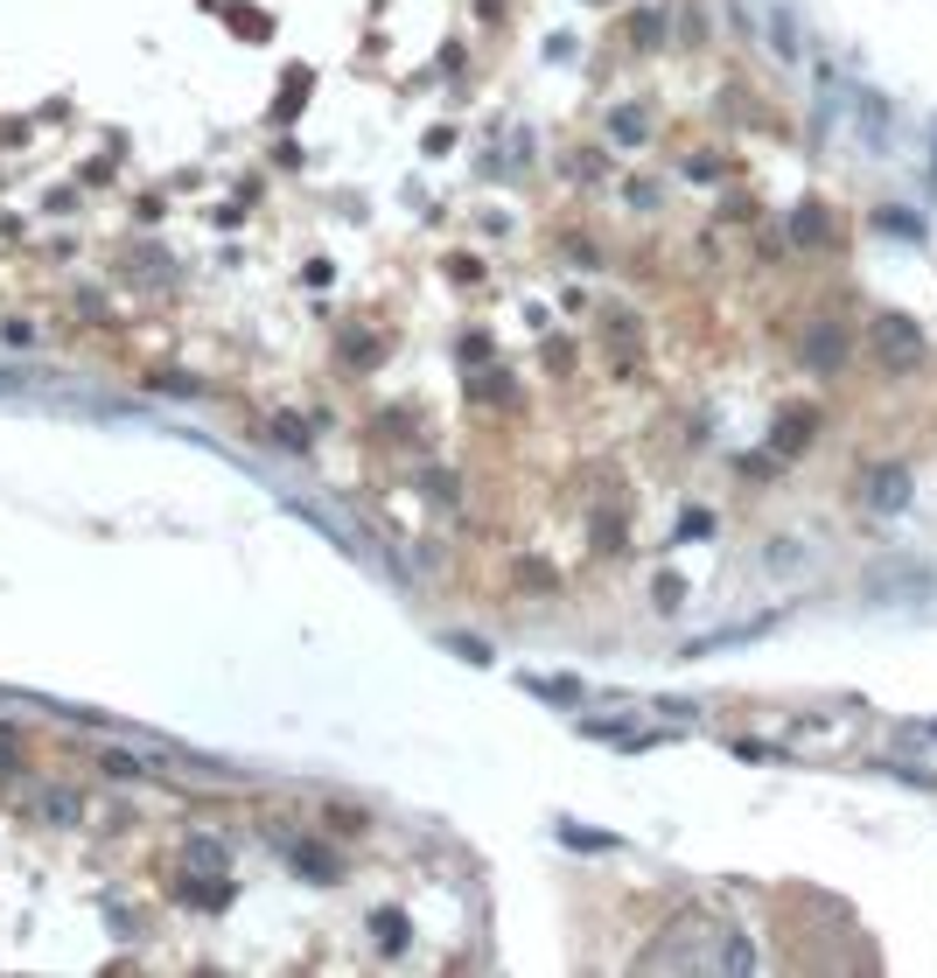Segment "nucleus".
Instances as JSON below:
<instances>
[{"label":"nucleus","instance_id":"4","mask_svg":"<svg viewBox=\"0 0 937 978\" xmlns=\"http://www.w3.org/2000/svg\"><path fill=\"white\" fill-rule=\"evenodd\" d=\"M805 357L818 363V371H839V363H847V329H839V322H818L812 342H805Z\"/></svg>","mask_w":937,"mask_h":978},{"label":"nucleus","instance_id":"5","mask_svg":"<svg viewBox=\"0 0 937 978\" xmlns=\"http://www.w3.org/2000/svg\"><path fill=\"white\" fill-rule=\"evenodd\" d=\"M868 504H874V510H903V504H910V475H903V469L868 475Z\"/></svg>","mask_w":937,"mask_h":978},{"label":"nucleus","instance_id":"2","mask_svg":"<svg viewBox=\"0 0 937 978\" xmlns=\"http://www.w3.org/2000/svg\"><path fill=\"white\" fill-rule=\"evenodd\" d=\"M595 329L609 342V357H616V371H637V322H629V308H609Z\"/></svg>","mask_w":937,"mask_h":978},{"label":"nucleus","instance_id":"1","mask_svg":"<svg viewBox=\"0 0 937 978\" xmlns=\"http://www.w3.org/2000/svg\"><path fill=\"white\" fill-rule=\"evenodd\" d=\"M868 350H874V363H889V371H916V363H924V329H916L910 315H874L868 322Z\"/></svg>","mask_w":937,"mask_h":978},{"label":"nucleus","instance_id":"6","mask_svg":"<svg viewBox=\"0 0 937 978\" xmlns=\"http://www.w3.org/2000/svg\"><path fill=\"white\" fill-rule=\"evenodd\" d=\"M791 238H797V245H818V238H826V210H797V217H791Z\"/></svg>","mask_w":937,"mask_h":978},{"label":"nucleus","instance_id":"3","mask_svg":"<svg viewBox=\"0 0 937 978\" xmlns=\"http://www.w3.org/2000/svg\"><path fill=\"white\" fill-rule=\"evenodd\" d=\"M812 427H818V413L812 406H791V413L777 419V434H770V454H777V462H791V454L812 440Z\"/></svg>","mask_w":937,"mask_h":978},{"label":"nucleus","instance_id":"7","mask_svg":"<svg viewBox=\"0 0 937 978\" xmlns=\"http://www.w3.org/2000/svg\"><path fill=\"white\" fill-rule=\"evenodd\" d=\"M609 133H616L623 147H629V140H644V112H637V105H623L616 120H609Z\"/></svg>","mask_w":937,"mask_h":978}]
</instances>
